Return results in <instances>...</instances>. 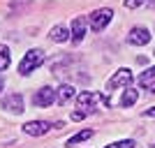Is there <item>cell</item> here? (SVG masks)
Wrapping results in <instances>:
<instances>
[{
	"label": "cell",
	"instance_id": "1",
	"mask_svg": "<svg viewBox=\"0 0 155 148\" xmlns=\"http://www.w3.org/2000/svg\"><path fill=\"white\" fill-rule=\"evenodd\" d=\"M44 58H46V56H44V51H42V49H30V51L23 56V60H21L19 72L23 74V77H26V74H30L32 70H37L39 65L44 63Z\"/></svg>",
	"mask_w": 155,
	"mask_h": 148
},
{
	"label": "cell",
	"instance_id": "2",
	"mask_svg": "<svg viewBox=\"0 0 155 148\" xmlns=\"http://www.w3.org/2000/svg\"><path fill=\"white\" fill-rule=\"evenodd\" d=\"M111 16H114V12H111L109 7H102V9H95V12L88 16V23H91L93 32H102L104 28L111 23Z\"/></svg>",
	"mask_w": 155,
	"mask_h": 148
},
{
	"label": "cell",
	"instance_id": "3",
	"mask_svg": "<svg viewBox=\"0 0 155 148\" xmlns=\"http://www.w3.org/2000/svg\"><path fill=\"white\" fill-rule=\"evenodd\" d=\"M100 102H107L100 93H95V90H84V93H79V97H77V104H79V109L81 111H93L97 107Z\"/></svg>",
	"mask_w": 155,
	"mask_h": 148
},
{
	"label": "cell",
	"instance_id": "4",
	"mask_svg": "<svg viewBox=\"0 0 155 148\" xmlns=\"http://www.w3.org/2000/svg\"><path fill=\"white\" fill-rule=\"evenodd\" d=\"M130 84H132V72H130L127 67H123V70H118L116 74L109 79V84H107V90L123 88V86H130Z\"/></svg>",
	"mask_w": 155,
	"mask_h": 148
},
{
	"label": "cell",
	"instance_id": "5",
	"mask_svg": "<svg viewBox=\"0 0 155 148\" xmlns=\"http://www.w3.org/2000/svg\"><path fill=\"white\" fill-rule=\"evenodd\" d=\"M32 102H35V107H51V104L56 102V90L49 88V86L39 88L37 93H35V97H32Z\"/></svg>",
	"mask_w": 155,
	"mask_h": 148
},
{
	"label": "cell",
	"instance_id": "6",
	"mask_svg": "<svg viewBox=\"0 0 155 148\" xmlns=\"http://www.w3.org/2000/svg\"><path fill=\"white\" fill-rule=\"evenodd\" d=\"M51 130V123H46V120H30L23 125V132H26L28 136H42L46 134Z\"/></svg>",
	"mask_w": 155,
	"mask_h": 148
},
{
	"label": "cell",
	"instance_id": "7",
	"mask_svg": "<svg viewBox=\"0 0 155 148\" xmlns=\"http://www.w3.org/2000/svg\"><path fill=\"white\" fill-rule=\"evenodd\" d=\"M127 42H130V44H134V46L148 44V42H150L148 28H132V30H130V35H127Z\"/></svg>",
	"mask_w": 155,
	"mask_h": 148
},
{
	"label": "cell",
	"instance_id": "8",
	"mask_svg": "<svg viewBox=\"0 0 155 148\" xmlns=\"http://www.w3.org/2000/svg\"><path fill=\"white\" fill-rule=\"evenodd\" d=\"M86 30H88V23H86V19H81V16H77V19L72 21V42L74 44H79V42H84V37H86Z\"/></svg>",
	"mask_w": 155,
	"mask_h": 148
},
{
	"label": "cell",
	"instance_id": "9",
	"mask_svg": "<svg viewBox=\"0 0 155 148\" xmlns=\"http://www.w3.org/2000/svg\"><path fill=\"white\" fill-rule=\"evenodd\" d=\"M2 107H5L7 111L12 109L14 113H21V111H23V97H21L19 93H12V95H7L5 100H2Z\"/></svg>",
	"mask_w": 155,
	"mask_h": 148
},
{
	"label": "cell",
	"instance_id": "10",
	"mask_svg": "<svg viewBox=\"0 0 155 148\" xmlns=\"http://www.w3.org/2000/svg\"><path fill=\"white\" fill-rule=\"evenodd\" d=\"M70 28L67 26H63V23H60V26H53L51 28V32H49V37H51V42H58V44H63V42H67V39H70Z\"/></svg>",
	"mask_w": 155,
	"mask_h": 148
},
{
	"label": "cell",
	"instance_id": "11",
	"mask_svg": "<svg viewBox=\"0 0 155 148\" xmlns=\"http://www.w3.org/2000/svg\"><path fill=\"white\" fill-rule=\"evenodd\" d=\"M139 86L146 90L153 93L155 90V67H148L146 72H141V77H139Z\"/></svg>",
	"mask_w": 155,
	"mask_h": 148
},
{
	"label": "cell",
	"instance_id": "12",
	"mask_svg": "<svg viewBox=\"0 0 155 148\" xmlns=\"http://www.w3.org/2000/svg\"><path fill=\"white\" fill-rule=\"evenodd\" d=\"M72 97H74V88H72L70 84H63L58 90H56V102L63 104V107H65V102H70Z\"/></svg>",
	"mask_w": 155,
	"mask_h": 148
},
{
	"label": "cell",
	"instance_id": "13",
	"mask_svg": "<svg viewBox=\"0 0 155 148\" xmlns=\"http://www.w3.org/2000/svg\"><path fill=\"white\" fill-rule=\"evenodd\" d=\"M137 100H139V90L127 88V90L123 93V97H120V107H123V109H130V107H132Z\"/></svg>",
	"mask_w": 155,
	"mask_h": 148
},
{
	"label": "cell",
	"instance_id": "14",
	"mask_svg": "<svg viewBox=\"0 0 155 148\" xmlns=\"http://www.w3.org/2000/svg\"><path fill=\"white\" fill-rule=\"evenodd\" d=\"M91 136H93V130H81V132H77L74 136L67 139V146H77V143L86 141V139H91Z\"/></svg>",
	"mask_w": 155,
	"mask_h": 148
},
{
	"label": "cell",
	"instance_id": "15",
	"mask_svg": "<svg viewBox=\"0 0 155 148\" xmlns=\"http://www.w3.org/2000/svg\"><path fill=\"white\" fill-rule=\"evenodd\" d=\"M9 63H12V53H9V49H7L5 44H0V72L7 70Z\"/></svg>",
	"mask_w": 155,
	"mask_h": 148
},
{
	"label": "cell",
	"instance_id": "16",
	"mask_svg": "<svg viewBox=\"0 0 155 148\" xmlns=\"http://www.w3.org/2000/svg\"><path fill=\"white\" fill-rule=\"evenodd\" d=\"M141 5H155V0H125V7L127 9H137Z\"/></svg>",
	"mask_w": 155,
	"mask_h": 148
},
{
	"label": "cell",
	"instance_id": "17",
	"mask_svg": "<svg viewBox=\"0 0 155 148\" xmlns=\"http://www.w3.org/2000/svg\"><path fill=\"white\" fill-rule=\"evenodd\" d=\"M107 148H134V141L132 139H123V141H116V143H109Z\"/></svg>",
	"mask_w": 155,
	"mask_h": 148
},
{
	"label": "cell",
	"instance_id": "18",
	"mask_svg": "<svg viewBox=\"0 0 155 148\" xmlns=\"http://www.w3.org/2000/svg\"><path fill=\"white\" fill-rule=\"evenodd\" d=\"M86 116H88L86 111H74V113H72V120H81V118H86Z\"/></svg>",
	"mask_w": 155,
	"mask_h": 148
},
{
	"label": "cell",
	"instance_id": "19",
	"mask_svg": "<svg viewBox=\"0 0 155 148\" xmlns=\"http://www.w3.org/2000/svg\"><path fill=\"white\" fill-rule=\"evenodd\" d=\"M146 116H155V107H153V109H148V111H146Z\"/></svg>",
	"mask_w": 155,
	"mask_h": 148
},
{
	"label": "cell",
	"instance_id": "20",
	"mask_svg": "<svg viewBox=\"0 0 155 148\" xmlns=\"http://www.w3.org/2000/svg\"><path fill=\"white\" fill-rule=\"evenodd\" d=\"M0 90H2V79H0Z\"/></svg>",
	"mask_w": 155,
	"mask_h": 148
},
{
	"label": "cell",
	"instance_id": "21",
	"mask_svg": "<svg viewBox=\"0 0 155 148\" xmlns=\"http://www.w3.org/2000/svg\"><path fill=\"white\" fill-rule=\"evenodd\" d=\"M153 148H155V143H153Z\"/></svg>",
	"mask_w": 155,
	"mask_h": 148
}]
</instances>
